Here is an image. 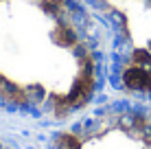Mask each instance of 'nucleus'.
Instances as JSON below:
<instances>
[{"mask_svg": "<svg viewBox=\"0 0 151 149\" xmlns=\"http://www.w3.org/2000/svg\"><path fill=\"white\" fill-rule=\"evenodd\" d=\"M94 86V42L75 0H0V101L64 119Z\"/></svg>", "mask_w": 151, "mask_h": 149, "instance_id": "f257e3e1", "label": "nucleus"}]
</instances>
